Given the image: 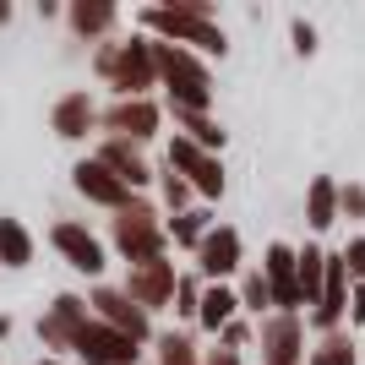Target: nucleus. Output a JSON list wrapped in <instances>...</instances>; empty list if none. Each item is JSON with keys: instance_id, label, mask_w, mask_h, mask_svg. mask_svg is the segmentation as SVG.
Segmentation results:
<instances>
[{"instance_id": "obj_1", "label": "nucleus", "mask_w": 365, "mask_h": 365, "mask_svg": "<svg viewBox=\"0 0 365 365\" xmlns=\"http://www.w3.org/2000/svg\"><path fill=\"white\" fill-rule=\"evenodd\" d=\"M148 33H131V38H104L93 49V76L104 82L115 98H153L158 88V55H153Z\"/></svg>"}, {"instance_id": "obj_2", "label": "nucleus", "mask_w": 365, "mask_h": 365, "mask_svg": "<svg viewBox=\"0 0 365 365\" xmlns=\"http://www.w3.org/2000/svg\"><path fill=\"white\" fill-rule=\"evenodd\" d=\"M109 251L125 262V267H142V262L169 257V229H164V207L153 197H137L131 207L109 213Z\"/></svg>"}, {"instance_id": "obj_3", "label": "nucleus", "mask_w": 365, "mask_h": 365, "mask_svg": "<svg viewBox=\"0 0 365 365\" xmlns=\"http://www.w3.org/2000/svg\"><path fill=\"white\" fill-rule=\"evenodd\" d=\"M137 33H148V38H158V44H180V49H197V55H207V61L229 55V33L218 28V22H202V16L180 11L175 0H158V6H142V11H137Z\"/></svg>"}, {"instance_id": "obj_4", "label": "nucleus", "mask_w": 365, "mask_h": 365, "mask_svg": "<svg viewBox=\"0 0 365 365\" xmlns=\"http://www.w3.org/2000/svg\"><path fill=\"white\" fill-rule=\"evenodd\" d=\"M158 44V38H153ZM158 88H164V104H180V109H207L213 115V61L197 55V49H180V44H158Z\"/></svg>"}, {"instance_id": "obj_5", "label": "nucleus", "mask_w": 365, "mask_h": 365, "mask_svg": "<svg viewBox=\"0 0 365 365\" xmlns=\"http://www.w3.org/2000/svg\"><path fill=\"white\" fill-rule=\"evenodd\" d=\"M164 164L175 169V175H185V185L197 191V202H202V207H213V202L229 191L224 153L197 148V142H191V137H180V131H169V142H164Z\"/></svg>"}, {"instance_id": "obj_6", "label": "nucleus", "mask_w": 365, "mask_h": 365, "mask_svg": "<svg viewBox=\"0 0 365 365\" xmlns=\"http://www.w3.org/2000/svg\"><path fill=\"white\" fill-rule=\"evenodd\" d=\"M164 98H109L104 115H98V131L104 137H120V142H137L148 148L158 131H164Z\"/></svg>"}, {"instance_id": "obj_7", "label": "nucleus", "mask_w": 365, "mask_h": 365, "mask_svg": "<svg viewBox=\"0 0 365 365\" xmlns=\"http://www.w3.org/2000/svg\"><path fill=\"white\" fill-rule=\"evenodd\" d=\"M49 245L61 251V262L71 267V273L93 278V284H104V267H109V245L93 235L82 218H55L49 224Z\"/></svg>"}, {"instance_id": "obj_8", "label": "nucleus", "mask_w": 365, "mask_h": 365, "mask_svg": "<svg viewBox=\"0 0 365 365\" xmlns=\"http://www.w3.org/2000/svg\"><path fill=\"white\" fill-rule=\"evenodd\" d=\"M257 354L262 365H305L311 360V322L273 311L267 322H257Z\"/></svg>"}, {"instance_id": "obj_9", "label": "nucleus", "mask_w": 365, "mask_h": 365, "mask_svg": "<svg viewBox=\"0 0 365 365\" xmlns=\"http://www.w3.org/2000/svg\"><path fill=\"white\" fill-rule=\"evenodd\" d=\"M88 311H93V322H104V327L125 333L131 344H153V338H158V333H153V317L120 289V284H93V289H88Z\"/></svg>"}, {"instance_id": "obj_10", "label": "nucleus", "mask_w": 365, "mask_h": 365, "mask_svg": "<svg viewBox=\"0 0 365 365\" xmlns=\"http://www.w3.org/2000/svg\"><path fill=\"white\" fill-rule=\"evenodd\" d=\"M191 267L202 273V284H235V278L251 267V262H245V235L235 224H213V235L202 240Z\"/></svg>"}, {"instance_id": "obj_11", "label": "nucleus", "mask_w": 365, "mask_h": 365, "mask_svg": "<svg viewBox=\"0 0 365 365\" xmlns=\"http://www.w3.org/2000/svg\"><path fill=\"white\" fill-rule=\"evenodd\" d=\"M88 322H93L88 294H55V300L44 305V317H38V344L61 360V354L76 349V338H82V327H88Z\"/></svg>"}, {"instance_id": "obj_12", "label": "nucleus", "mask_w": 365, "mask_h": 365, "mask_svg": "<svg viewBox=\"0 0 365 365\" xmlns=\"http://www.w3.org/2000/svg\"><path fill=\"white\" fill-rule=\"evenodd\" d=\"M180 273H185V267H175L169 257H158V262H142V267H125V284H120V289L131 294L148 317H158V311H175Z\"/></svg>"}, {"instance_id": "obj_13", "label": "nucleus", "mask_w": 365, "mask_h": 365, "mask_svg": "<svg viewBox=\"0 0 365 365\" xmlns=\"http://www.w3.org/2000/svg\"><path fill=\"white\" fill-rule=\"evenodd\" d=\"M262 273H267V289H273V311L305 317V294H300V245L273 240L267 251H262Z\"/></svg>"}, {"instance_id": "obj_14", "label": "nucleus", "mask_w": 365, "mask_h": 365, "mask_svg": "<svg viewBox=\"0 0 365 365\" xmlns=\"http://www.w3.org/2000/svg\"><path fill=\"white\" fill-rule=\"evenodd\" d=\"M71 185H76V197H82V202L104 207V213H120V207H131V202H137V191H131L120 175H109V169L98 164L93 153L71 164Z\"/></svg>"}, {"instance_id": "obj_15", "label": "nucleus", "mask_w": 365, "mask_h": 365, "mask_svg": "<svg viewBox=\"0 0 365 365\" xmlns=\"http://www.w3.org/2000/svg\"><path fill=\"white\" fill-rule=\"evenodd\" d=\"M93 158L109 169V175H120L137 197H148V185H158V164L148 158V148H137V142H120V137H98V148H93Z\"/></svg>"}, {"instance_id": "obj_16", "label": "nucleus", "mask_w": 365, "mask_h": 365, "mask_svg": "<svg viewBox=\"0 0 365 365\" xmlns=\"http://www.w3.org/2000/svg\"><path fill=\"white\" fill-rule=\"evenodd\" d=\"M71 354L82 365H142V344H131L125 333H115V327H104V322H88Z\"/></svg>"}, {"instance_id": "obj_17", "label": "nucleus", "mask_w": 365, "mask_h": 365, "mask_svg": "<svg viewBox=\"0 0 365 365\" xmlns=\"http://www.w3.org/2000/svg\"><path fill=\"white\" fill-rule=\"evenodd\" d=\"M98 98H93L88 88H71V93H61L55 98V109H49V131L61 142H88L93 131H98Z\"/></svg>"}, {"instance_id": "obj_18", "label": "nucleus", "mask_w": 365, "mask_h": 365, "mask_svg": "<svg viewBox=\"0 0 365 365\" xmlns=\"http://www.w3.org/2000/svg\"><path fill=\"white\" fill-rule=\"evenodd\" d=\"M115 22H120V6H115V0H71V6H66V28H71L76 44H104V38H115Z\"/></svg>"}, {"instance_id": "obj_19", "label": "nucleus", "mask_w": 365, "mask_h": 365, "mask_svg": "<svg viewBox=\"0 0 365 365\" xmlns=\"http://www.w3.org/2000/svg\"><path fill=\"white\" fill-rule=\"evenodd\" d=\"M338 185L344 180H333V175H317V180L305 185V229H311V240L327 235L333 224H344L338 218Z\"/></svg>"}, {"instance_id": "obj_20", "label": "nucleus", "mask_w": 365, "mask_h": 365, "mask_svg": "<svg viewBox=\"0 0 365 365\" xmlns=\"http://www.w3.org/2000/svg\"><path fill=\"white\" fill-rule=\"evenodd\" d=\"M164 115L175 120V131L180 137H191L197 148H207V153H224L229 148V131L207 115V109H180V104H164Z\"/></svg>"}, {"instance_id": "obj_21", "label": "nucleus", "mask_w": 365, "mask_h": 365, "mask_svg": "<svg viewBox=\"0 0 365 365\" xmlns=\"http://www.w3.org/2000/svg\"><path fill=\"white\" fill-rule=\"evenodd\" d=\"M235 317H245V311H240V294H235V284H207V289H202V311H197V333L218 338Z\"/></svg>"}, {"instance_id": "obj_22", "label": "nucleus", "mask_w": 365, "mask_h": 365, "mask_svg": "<svg viewBox=\"0 0 365 365\" xmlns=\"http://www.w3.org/2000/svg\"><path fill=\"white\" fill-rule=\"evenodd\" d=\"M202 344H197V327H164V333L153 338V365H202Z\"/></svg>"}, {"instance_id": "obj_23", "label": "nucleus", "mask_w": 365, "mask_h": 365, "mask_svg": "<svg viewBox=\"0 0 365 365\" xmlns=\"http://www.w3.org/2000/svg\"><path fill=\"white\" fill-rule=\"evenodd\" d=\"M213 224H218V218L207 213V207H191V213H180V218H164L169 245H175V251H191V257H197V251H202V240L213 235Z\"/></svg>"}, {"instance_id": "obj_24", "label": "nucleus", "mask_w": 365, "mask_h": 365, "mask_svg": "<svg viewBox=\"0 0 365 365\" xmlns=\"http://www.w3.org/2000/svg\"><path fill=\"white\" fill-rule=\"evenodd\" d=\"M235 294H240V311H245L251 322H267V317H273V289H267L262 262H257V267H245V273L235 278Z\"/></svg>"}, {"instance_id": "obj_25", "label": "nucleus", "mask_w": 365, "mask_h": 365, "mask_svg": "<svg viewBox=\"0 0 365 365\" xmlns=\"http://www.w3.org/2000/svg\"><path fill=\"white\" fill-rule=\"evenodd\" d=\"M0 267H11V273L33 267V235L22 218H0Z\"/></svg>"}, {"instance_id": "obj_26", "label": "nucleus", "mask_w": 365, "mask_h": 365, "mask_svg": "<svg viewBox=\"0 0 365 365\" xmlns=\"http://www.w3.org/2000/svg\"><path fill=\"white\" fill-rule=\"evenodd\" d=\"M158 207H164V218H180V213H191V207H202L197 191L185 185V175H175L164 158H158Z\"/></svg>"}, {"instance_id": "obj_27", "label": "nucleus", "mask_w": 365, "mask_h": 365, "mask_svg": "<svg viewBox=\"0 0 365 365\" xmlns=\"http://www.w3.org/2000/svg\"><path fill=\"white\" fill-rule=\"evenodd\" d=\"M305 365H360V338L344 327V333H327V338H311V360Z\"/></svg>"}, {"instance_id": "obj_28", "label": "nucleus", "mask_w": 365, "mask_h": 365, "mask_svg": "<svg viewBox=\"0 0 365 365\" xmlns=\"http://www.w3.org/2000/svg\"><path fill=\"white\" fill-rule=\"evenodd\" d=\"M322 284H327V251H322V240H305L300 245V294H305V311L322 300Z\"/></svg>"}, {"instance_id": "obj_29", "label": "nucleus", "mask_w": 365, "mask_h": 365, "mask_svg": "<svg viewBox=\"0 0 365 365\" xmlns=\"http://www.w3.org/2000/svg\"><path fill=\"white\" fill-rule=\"evenodd\" d=\"M202 273L197 267H185L180 273V289H175V317H180V327H197V311H202Z\"/></svg>"}, {"instance_id": "obj_30", "label": "nucleus", "mask_w": 365, "mask_h": 365, "mask_svg": "<svg viewBox=\"0 0 365 365\" xmlns=\"http://www.w3.org/2000/svg\"><path fill=\"white\" fill-rule=\"evenodd\" d=\"M338 218L354 224V235L365 229V185L360 180H344V185H338Z\"/></svg>"}, {"instance_id": "obj_31", "label": "nucleus", "mask_w": 365, "mask_h": 365, "mask_svg": "<svg viewBox=\"0 0 365 365\" xmlns=\"http://www.w3.org/2000/svg\"><path fill=\"white\" fill-rule=\"evenodd\" d=\"M213 344H224V349H235V354L257 349V322H251V317H235V322L224 327V333L213 338Z\"/></svg>"}, {"instance_id": "obj_32", "label": "nucleus", "mask_w": 365, "mask_h": 365, "mask_svg": "<svg viewBox=\"0 0 365 365\" xmlns=\"http://www.w3.org/2000/svg\"><path fill=\"white\" fill-rule=\"evenodd\" d=\"M317 44H322L317 22H311V16H289V49H294V55H300V61H311V55H317Z\"/></svg>"}, {"instance_id": "obj_33", "label": "nucleus", "mask_w": 365, "mask_h": 365, "mask_svg": "<svg viewBox=\"0 0 365 365\" xmlns=\"http://www.w3.org/2000/svg\"><path fill=\"white\" fill-rule=\"evenodd\" d=\"M338 257H344V267H349L354 284H365V229H360V235H349V240L338 245Z\"/></svg>"}, {"instance_id": "obj_34", "label": "nucleus", "mask_w": 365, "mask_h": 365, "mask_svg": "<svg viewBox=\"0 0 365 365\" xmlns=\"http://www.w3.org/2000/svg\"><path fill=\"white\" fill-rule=\"evenodd\" d=\"M202 365H245V354L224 349V344H207V354H202Z\"/></svg>"}, {"instance_id": "obj_35", "label": "nucleus", "mask_w": 365, "mask_h": 365, "mask_svg": "<svg viewBox=\"0 0 365 365\" xmlns=\"http://www.w3.org/2000/svg\"><path fill=\"white\" fill-rule=\"evenodd\" d=\"M349 327H365V284H354V300H349Z\"/></svg>"}, {"instance_id": "obj_36", "label": "nucleus", "mask_w": 365, "mask_h": 365, "mask_svg": "<svg viewBox=\"0 0 365 365\" xmlns=\"http://www.w3.org/2000/svg\"><path fill=\"white\" fill-rule=\"evenodd\" d=\"M38 16H44V22H55V16H66V6H55V0H38Z\"/></svg>"}, {"instance_id": "obj_37", "label": "nucleus", "mask_w": 365, "mask_h": 365, "mask_svg": "<svg viewBox=\"0 0 365 365\" xmlns=\"http://www.w3.org/2000/svg\"><path fill=\"white\" fill-rule=\"evenodd\" d=\"M6 22H11V0H0V28H6Z\"/></svg>"}, {"instance_id": "obj_38", "label": "nucleus", "mask_w": 365, "mask_h": 365, "mask_svg": "<svg viewBox=\"0 0 365 365\" xmlns=\"http://www.w3.org/2000/svg\"><path fill=\"white\" fill-rule=\"evenodd\" d=\"M0 338H11V317H0Z\"/></svg>"}, {"instance_id": "obj_39", "label": "nucleus", "mask_w": 365, "mask_h": 365, "mask_svg": "<svg viewBox=\"0 0 365 365\" xmlns=\"http://www.w3.org/2000/svg\"><path fill=\"white\" fill-rule=\"evenodd\" d=\"M38 365H66V360H55V354H44V360H38Z\"/></svg>"}]
</instances>
